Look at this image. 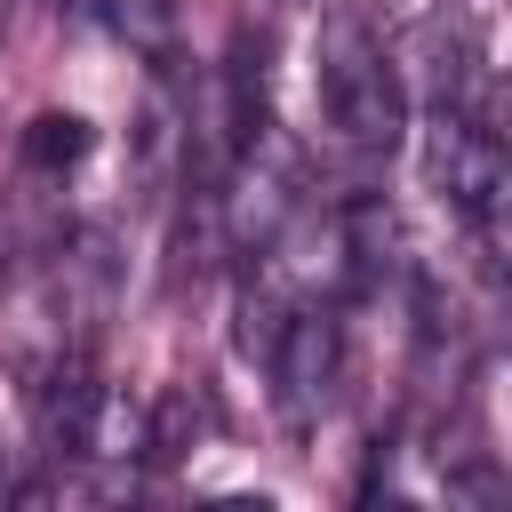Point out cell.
<instances>
[{"instance_id":"obj_6","label":"cell","mask_w":512,"mask_h":512,"mask_svg":"<svg viewBox=\"0 0 512 512\" xmlns=\"http://www.w3.org/2000/svg\"><path fill=\"white\" fill-rule=\"evenodd\" d=\"M472 240H480V264H488V280L496 288H512V184L472 216Z\"/></svg>"},{"instance_id":"obj_4","label":"cell","mask_w":512,"mask_h":512,"mask_svg":"<svg viewBox=\"0 0 512 512\" xmlns=\"http://www.w3.org/2000/svg\"><path fill=\"white\" fill-rule=\"evenodd\" d=\"M424 184L472 224V216L512 184V160H504V144L488 136V120H472V112H432V128H424Z\"/></svg>"},{"instance_id":"obj_2","label":"cell","mask_w":512,"mask_h":512,"mask_svg":"<svg viewBox=\"0 0 512 512\" xmlns=\"http://www.w3.org/2000/svg\"><path fill=\"white\" fill-rule=\"evenodd\" d=\"M264 368H272L280 424L312 432L336 408V384H344V320H336V304H296V320L280 328V344L264 352Z\"/></svg>"},{"instance_id":"obj_3","label":"cell","mask_w":512,"mask_h":512,"mask_svg":"<svg viewBox=\"0 0 512 512\" xmlns=\"http://www.w3.org/2000/svg\"><path fill=\"white\" fill-rule=\"evenodd\" d=\"M480 64H488V40H480V16L440 0L408 24V48H400V80L432 104V112H472L480 96Z\"/></svg>"},{"instance_id":"obj_7","label":"cell","mask_w":512,"mask_h":512,"mask_svg":"<svg viewBox=\"0 0 512 512\" xmlns=\"http://www.w3.org/2000/svg\"><path fill=\"white\" fill-rule=\"evenodd\" d=\"M480 120H488V136H496V144H504V160H512V80H496V96H488V112H480Z\"/></svg>"},{"instance_id":"obj_5","label":"cell","mask_w":512,"mask_h":512,"mask_svg":"<svg viewBox=\"0 0 512 512\" xmlns=\"http://www.w3.org/2000/svg\"><path fill=\"white\" fill-rule=\"evenodd\" d=\"M88 152H96V128H88L80 112H32V120H24V160H32V168L56 176V168H80Z\"/></svg>"},{"instance_id":"obj_8","label":"cell","mask_w":512,"mask_h":512,"mask_svg":"<svg viewBox=\"0 0 512 512\" xmlns=\"http://www.w3.org/2000/svg\"><path fill=\"white\" fill-rule=\"evenodd\" d=\"M8 496H16V472H8V456H0V504H8Z\"/></svg>"},{"instance_id":"obj_1","label":"cell","mask_w":512,"mask_h":512,"mask_svg":"<svg viewBox=\"0 0 512 512\" xmlns=\"http://www.w3.org/2000/svg\"><path fill=\"white\" fill-rule=\"evenodd\" d=\"M320 112L360 160H392L408 136V80L360 16L320 24Z\"/></svg>"}]
</instances>
